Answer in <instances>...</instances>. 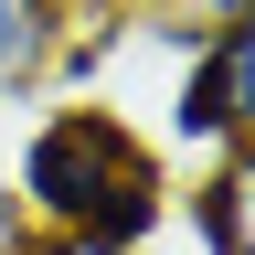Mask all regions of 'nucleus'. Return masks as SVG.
<instances>
[{"mask_svg":"<svg viewBox=\"0 0 255 255\" xmlns=\"http://www.w3.org/2000/svg\"><path fill=\"white\" fill-rule=\"evenodd\" d=\"M11 202H21V234L149 255L159 223H170V159H159V138L138 117H117L107 96H64V107H43L21 128Z\"/></svg>","mask_w":255,"mask_h":255,"instance_id":"obj_1","label":"nucleus"},{"mask_svg":"<svg viewBox=\"0 0 255 255\" xmlns=\"http://www.w3.org/2000/svg\"><path fill=\"white\" fill-rule=\"evenodd\" d=\"M170 213H181V234L202 255H255V138H234L191 181H170Z\"/></svg>","mask_w":255,"mask_h":255,"instance_id":"obj_2","label":"nucleus"},{"mask_svg":"<svg viewBox=\"0 0 255 255\" xmlns=\"http://www.w3.org/2000/svg\"><path fill=\"white\" fill-rule=\"evenodd\" d=\"M85 0H0V96H32V85H53V53H64V32H75Z\"/></svg>","mask_w":255,"mask_h":255,"instance_id":"obj_3","label":"nucleus"},{"mask_svg":"<svg viewBox=\"0 0 255 255\" xmlns=\"http://www.w3.org/2000/svg\"><path fill=\"white\" fill-rule=\"evenodd\" d=\"M202 75H213V96H223V128L255 138V0H245L234 21L202 32Z\"/></svg>","mask_w":255,"mask_h":255,"instance_id":"obj_4","label":"nucleus"},{"mask_svg":"<svg viewBox=\"0 0 255 255\" xmlns=\"http://www.w3.org/2000/svg\"><path fill=\"white\" fill-rule=\"evenodd\" d=\"M0 255H107V245H64V234H11Z\"/></svg>","mask_w":255,"mask_h":255,"instance_id":"obj_5","label":"nucleus"},{"mask_svg":"<svg viewBox=\"0 0 255 255\" xmlns=\"http://www.w3.org/2000/svg\"><path fill=\"white\" fill-rule=\"evenodd\" d=\"M96 11H181V0H96Z\"/></svg>","mask_w":255,"mask_h":255,"instance_id":"obj_6","label":"nucleus"}]
</instances>
